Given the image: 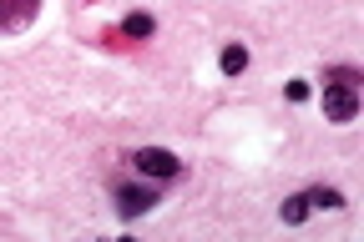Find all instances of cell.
I'll use <instances>...</instances> for the list:
<instances>
[{
    "mask_svg": "<svg viewBox=\"0 0 364 242\" xmlns=\"http://www.w3.org/2000/svg\"><path fill=\"white\" fill-rule=\"evenodd\" d=\"M41 11V0H0V35H16L36 21Z\"/></svg>",
    "mask_w": 364,
    "mask_h": 242,
    "instance_id": "cell-4",
    "label": "cell"
},
{
    "mask_svg": "<svg viewBox=\"0 0 364 242\" xmlns=\"http://www.w3.org/2000/svg\"><path fill=\"white\" fill-rule=\"evenodd\" d=\"M117 35H122L127 45H142V40H152V35H157V21H152L147 11H132V16H122Z\"/></svg>",
    "mask_w": 364,
    "mask_h": 242,
    "instance_id": "cell-5",
    "label": "cell"
},
{
    "mask_svg": "<svg viewBox=\"0 0 364 242\" xmlns=\"http://www.w3.org/2000/svg\"><path fill=\"white\" fill-rule=\"evenodd\" d=\"M309 197H304V192H294V197H284V207H279V217H284V227H304L309 222Z\"/></svg>",
    "mask_w": 364,
    "mask_h": 242,
    "instance_id": "cell-8",
    "label": "cell"
},
{
    "mask_svg": "<svg viewBox=\"0 0 364 242\" xmlns=\"http://www.w3.org/2000/svg\"><path fill=\"white\" fill-rule=\"evenodd\" d=\"M218 71H223V76H243V71H248V45H243V40H228L223 56H218Z\"/></svg>",
    "mask_w": 364,
    "mask_h": 242,
    "instance_id": "cell-7",
    "label": "cell"
},
{
    "mask_svg": "<svg viewBox=\"0 0 364 242\" xmlns=\"http://www.w3.org/2000/svg\"><path fill=\"white\" fill-rule=\"evenodd\" d=\"M304 197H309L314 212H339V207H344V192H339V187H324V182H314Z\"/></svg>",
    "mask_w": 364,
    "mask_h": 242,
    "instance_id": "cell-6",
    "label": "cell"
},
{
    "mask_svg": "<svg viewBox=\"0 0 364 242\" xmlns=\"http://www.w3.org/2000/svg\"><path fill=\"white\" fill-rule=\"evenodd\" d=\"M359 66H329L324 71V116L334 126H349L359 116Z\"/></svg>",
    "mask_w": 364,
    "mask_h": 242,
    "instance_id": "cell-1",
    "label": "cell"
},
{
    "mask_svg": "<svg viewBox=\"0 0 364 242\" xmlns=\"http://www.w3.org/2000/svg\"><path fill=\"white\" fill-rule=\"evenodd\" d=\"M284 96H289L294 106H304L309 96H314V86H309V81H289V86H284Z\"/></svg>",
    "mask_w": 364,
    "mask_h": 242,
    "instance_id": "cell-9",
    "label": "cell"
},
{
    "mask_svg": "<svg viewBox=\"0 0 364 242\" xmlns=\"http://www.w3.org/2000/svg\"><path fill=\"white\" fill-rule=\"evenodd\" d=\"M127 162H132V172L142 177V182H157V187H172V182H182V172H188L182 157L167 152V147H136Z\"/></svg>",
    "mask_w": 364,
    "mask_h": 242,
    "instance_id": "cell-2",
    "label": "cell"
},
{
    "mask_svg": "<svg viewBox=\"0 0 364 242\" xmlns=\"http://www.w3.org/2000/svg\"><path fill=\"white\" fill-rule=\"evenodd\" d=\"M157 202H162V187H157V182H142V177H136V182H117V187H112V207H117L122 222L147 217Z\"/></svg>",
    "mask_w": 364,
    "mask_h": 242,
    "instance_id": "cell-3",
    "label": "cell"
}]
</instances>
